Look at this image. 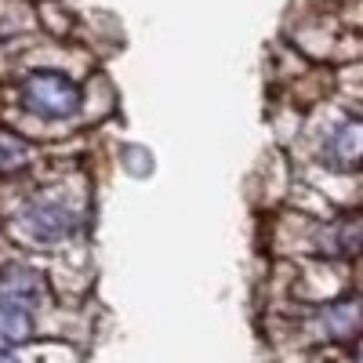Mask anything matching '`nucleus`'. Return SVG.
Segmentation results:
<instances>
[{"instance_id":"f257e3e1","label":"nucleus","mask_w":363,"mask_h":363,"mask_svg":"<svg viewBox=\"0 0 363 363\" xmlns=\"http://www.w3.org/2000/svg\"><path fill=\"white\" fill-rule=\"evenodd\" d=\"M22 106L44 120H66L80 109V87L62 73H33L22 84Z\"/></svg>"},{"instance_id":"f03ea898","label":"nucleus","mask_w":363,"mask_h":363,"mask_svg":"<svg viewBox=\"0 0 363 363\" xmlns=\"http://www.w3.org/2000/svg\"><path fill=\"white\" fill-rule=\"evenodd\" d=\"M22 229L33 236V240H40V244H55V240L69 236L73 218H69V211H66V207H58V203H51V200H48V203L37 200L33 207H26Z\"/></svg>"},{"instance_id":"7ed1b4c3","label":"nucleus","mask_w":363,"mask_h":363,"mask_svg":"<svg viewBox=\"0 0 363 363\" xmlns=\"http://www.w3.org/2000/svg\"><path fill=\"white\" fill-rule=\"evenodd\" d=\"M359 149H363V138H359V124L356 120H345V124L327 138L323 145V160L335 164L338 171H352L359 164Z\"/></svg>"},{"instance_id":"20e7f679","label":"nucleus","mask_w":363,"mask_h":363,"mask_svg":"<svg viewBox=\"0 0 363 363\" xmlns=\"http://www.w3.org/2000/svg\"><path fill=\"white\" fill-rule=\"evenodd\" d=\"M29 157H33V149H29L22 138L0 131V171H18V167L29 164Z\"/></svg>"},{"instance_id":"39448f33","label":"nucleus","mask_w":363,"mask_h":363,"mask_svg":"<svg viewBox=\"0 0 363 363\" xmlns=\"http://www.w3.org/2000/svg\"><path fill=\"white\" fill-rule=\"evenodd\" d=\"M26 335H29V320L18 309H4V306H0V345L15 342V338H26Z\"/></svg>"},{"instance_id":"423d86ee","label":"nucleus","mask_w":363,"mask_h":363,"mask_svg":"<svg viewBox=\"0 0 363 363\" xmlns=\"http://www.w3.org/2000/svg\"><path fill=\"white\" fill-rule=\"evenodd\" d=\"M0 363H11V359H8V356H0Z\"/></svg>"}]
</instances>
